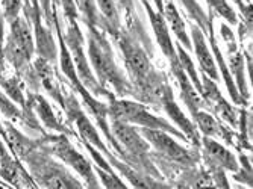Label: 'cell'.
<instances>
[{"label": "cell", "instance_id": "obj_10", "mask_svg": "<svg viewBox=\"0 0 253 189\" xmlns=\"http://www.w3.org/2000/svg\"><path fill=\"white\" fill-rule=\"evenodd\" d=\"M152 23H153V29L156 32V38H158L161 47H163L164 53L171 55L173 49H171V42H170V38H169V34H167L164 21L161 20V17H158L156 14H152Z\"/></svg>", "mask_w": 253, "mask_h": 189}, {"label": "cell", "instance_id": "obj_14", "mask_svg": "<svg viewBox=\"0 0 253 189\" xmlns=\"http://www.w3.org/2000/svg\"><path fill=\"white\" fill-rule=\"evenodd\" d=\"M37 103H38V106H37V111L41 113V116H42V120L47 123V126H50V127H58L56 124V121H55V118H53V113H52V111L49 109V106H47V103H45L42 99H37Z\"/></svg>", "mask_w": 253, "mask_h": 189}, {"label": "cell", "instance_id": "obj_1", "mask_svg": "<svg viewBox=\"0 0 253 189\" xmlns=\"http://www.w3.org/2000/svg\"><path fill=\"white\" fill-rule=\"evenodd\" d=\"M112 113L116 115L119 120H125V121H132V123H138V124H144L153 129H163L166 127L164 121L158 120L153 115H150L143 106L135 105L130 102H117L112 105Z\"/></svg>", "mask_w": 253, "mask_h": 189}, {"label": "cell", "instance_id": "obj_2", "mask_svg": "<svg viewBox=\"0 0 253 189\" xmlns=\"http://www.w3.org/2000/svg\"><path fill=\"white\" fill-rule=\"evenodd\" d=\"M143 133L159 151H163L166 156L171 157L173 160L182 162V163H191L193 162L191 154L185 149L177 146L167 133L161 132L158 129H144Z\"/></svg>", "mask_w": 253, "mask_h": 189}, {"label": "cell", "instance_id": "obj_17", "mask_svg": "<svg viewBox=\"0 0 253 189\" xmlns=\"http://www.w3.org/2000/svg\"><path fill=\"white\" fill-rule=\"evenodd\" d=\"M211 3L220 11V12H223L224 14V17L227 15L231 20H234V17H232V12H231V9H229L227 6H226V3H224V0H211Z\"/></svg>", "mask_w": 253, "mask_h": 189}, {"label": "cell", "instance_id": "obj_5", "mask_svg": "<svg viewBox=\"0 0 253 189\" xmlns=\"http://www.w3.org/2000/svg\"><path fill=\"white\" fill-rule=\"evenodd\" d=\"M123 50H125L126 62L130 67L132 72L138 76H146L149 70V61L146 55L138 49L136 45H132V44H123Z\"/></svg>", "mask_w": 253, "mask_h": 189}, {"label": "cell", "instance_id": "obj_11", "mask_svg": "<svg viewBox=\"0 0 253 189\" xmlns=\"http://www.w3.org/2000/svg\"><path fill=\"white\" fill-rule=\"evenodd\" d=\"M76 123H78V127H79L82 136H84L86 141H89V143H93L94 146L102 147V143H100V139H99L96 130L93 129V126H91L89 121L84 116V113H81L79 111H76Z\"/></svg>", "mask_w": 253, "mask_h": 189}, {"label": "cell", "instance_id": "obj_9", "mask_svg": "<svg viewBox=\"0 0 253 189\" xmlns=\"http://www.w3.org/2000/svg\"><path fill=\"white\" fill-rule=\"evenodd\" d=\"M194 39H196V52H197V56H199V61H200L202 68H203L205 72L208 73L211 77H217V70H215L214 59H212L211 53L208 52V49H206L205 41H203V38L199 35L197 31H194Z\"/></svg>", "mask_w": 253, "mask_h": 189}, {"label": "cell", "instance_id": "obj_16", "mask_svg": "<svg viewBox=\"0 0 253 189\" xmlns=\"http://www.w3.org/2000/svg\"><path fill=\"white\" fill-rule=\"evenodd\" d=\"M99 3H100V8H102L103 14L108 18H112L114 17V3H112V0H99Z\"/></svg>", "mask_w": 253, "mask_h": 189}, {"label": "cell", "instance_id": "obj_4", "mask_svg": "<svg viewBox=\"0 0 253 189\" xmlns=\"http://www.w3.org/2000/svg\"><path fill=\"white\" fill-rule=\"evenodd\" d=\"M55 153L59 157H62L67 163H70L73 168H76L85 177H89L91 176V170H89L88 162L70 144H68L65 139H59L58 143L55 144Z\"/></svg>", "mask_w": 253, "mask_h": 189}, {"label": "cell", "instance_id": "obj_6", "mask_svg": "<svg viewBox=\"0 0 253 189\" xmlns=\"http://www.w3.org/2000/svg\"><path fill=\"white\" fill-rule=\"evenodd\" d=\"M11 38L15 41V44L20 47V49L25 52L29 58L34 53V41H32V35L29 32V28L26 26V23L17 18L12 21V35Z\"/></svg>", "mask_w": 253, "mask_h": 189}, {"label": "cell", "instance_id": "obj_18", "mask_svg": "<svg viewBox=\"0 0 253 189\" xmlns=\"http://www.w3.org/2000/svg\"><path fill=\"white\" fill-rule=\"evenodd\" d=\"M0 38H2V23H0ZM2 41V39H0Z\"/></svg>", "mask_w": 253, "mask_h": 189}, {"label": "cell", "instance_id": "obj_13", "mask_svg": "<svg viewBox=\"0 0 253 189\" xmlns=\"http://www.w3.org/2000/svg\"><path fill=\"white\" fill-rule=\"evenodd\" d=\"M197 121L202 127V130L206 133V135H217L218 133V124L212 120L210 115L206 113H197Z\"/></svg>", "mask_w": 253, "mask_h": 189}, {"label": "cell", "instance_id": "obj_15", "mask_svg": "<svg viewBox=\"0 0 253 189\" xmlns=\"http://www.w3.org/2000/svg\"><path fill=\"white\" fill-rule=\"evenodd\" d=\"M3 6L6 9V17L9 20L15 18V15L20 11V2H18V0H3Z\"/></svg>", "mask_w": 253, "mask_h": 189}, {"label": "cell", "instance_id": "obj_8", "mask_svg": "<svg viewBox=\"0 0 253 189\" xmlns=\"http://www.w3.org/2000/svg\"><path fill=\"white\" fill-rule=\"evenodd\" d=\"M205 147H206V151H208V154L215 160V163L221 165V167H224V168H229V170H237L235 157L231 153H229L226 149L218 146L215 141L205 139Z\"/></svg>", "mask_w": 253, "mask_h": 189}, {"label": "cell", "instance_id": "obj_7", "mask_svg": "<svg viewBox=\"0 0 253 189\" xmlns=\"http://www.w3.org/2000/svg\"><path fill=\"white\" fill-rule=\"evenodd\" d=\"M89 55H91V61H93V64H94V67H96V70L97 72L105 77H109V79H114L116 76H114V65H112V62H111V58H109V55L108 53H105L103 52V49L99 45V44H96V42H93L91 41V45H89Z\"/></svg>", "mask_w": 253, "mask_h": 189}, {"label": "cell", "instance_id": "obj_12", "mask_svg": "<svg viewBox=\"0 0 253 189\" xmlns=\"http://www.w3.org/2000/svg\"><path fill=\"white\" fill-rule=\"evenodd\" d=\"M167 18L170 20V23H171V26H173L174 32L182 38V41L185 42L187 45H190V41H188L187 34H185V28H183V23H182V20L177 17V12H176V9H174L173 5H169V8H167Z\"/></svg>", "mask_w": 253, "mask_h": 189}, {"label": "cell", "instance_id": "obj_3", "mask_svg": "<svg viewBox=\"0 0 253 189\" xmlns=\"http://www.w3.org/2000/svg\"><path fill=\"white\" fill-rule=\"evenodd\" d=\"M114 133H116L120 143L132 153L141 154V153L147 151V146L144 144V141L141 139V136H138V133L130 126H127L122 121L114 123Z\"/></svg>", "mask_w": 253, "mask_h": 189}]
</instances>
